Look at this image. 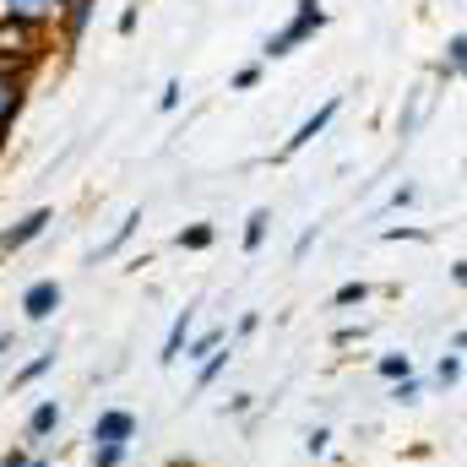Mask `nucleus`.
<instances>
[{"label":"nucleus","mask_w":467,"mask_h":467,"mask_svg":"<svg viewBox=\"0 0 467 467\" xmlns=\"http://www.w3.org/2000/svg\"><path fill=\"white\" fill-rule=\"evenodd\" d=\"M321 27H327V5H321V0H299V5H294V16H288L266 44H261V60H283V55H294V49H299V44H310Z\"/></svg>","instance_id":"f257e3e1"},{"label":"nucleus","mask_w":467,"mask_h":467,"mask_svg":"<svg viewBox=\"0 0 467 467\" xmlns=\"http://www.w3.org/2000/svg\"><path fill=\"white\" fill-rule=\"evenodd\" d=\"M27 109V66H0V141Z\"/></svg>","instance_id":"f03ea898"},{"label":"nucleus","mask_w":467,"mask_h":467,"mask_svg":"<svg viewBox=\"0 0 467 467\" xmlns=\"http://www.w3.org/2000/svg\"><path fill=\"white\" fill-rule=\"evenodd\" d=\"M66 11V0H0V22H22V27H55Z\"/></svg>","instance_id":"7ed1b4c3"},{"label":"nucleus","mask_w":467,"mask_h":467,"mask_svg":"<svg viewBox=\"0 0 467 467\" xmlns=\"http://www.w3.org/2000/svg\"><path fill=\"white\" fill-rule=\"evenodd\" d=\"M49 223H55V213H49V207H33V213H22L16 223H5V229H0V261H5V255H16V250H27L38 234L49 229Z\"/></svg>","instance_id":"20e7f679"},{"label":"nucleus","mask_w":467,"mask_h":467,"mask_svg":"<svg viewBox=\"0 0 467 467\" xmlns=\"http://www.w3.org/2000/svg\"><path fill=\"white\" fill-rule=\"evenodd\" d=\"M38 60V27L0 22V66H33Z\"/></svg>","instance_id":"39448f33"},{"label":"nucleus","mask_w":467,"mask_h":467,"mask_svg":"<svg viewBox=\"0 0 467 467\" xmlns=\"http://www.w3.org/2000/svg\"><path fill=\"white\" fill-rule=\"evenodd\" d=\"M88 441H93V446H130V441H136V413H130V408H104V413L93 419Z\"/></svg>","instance_id":"423d86ee"},{"label":"nucleus","mask_w":467,"mask_h":467,"mask_svg":"<svg viewBox=\"0 0 467 467\" xmlns=\"http://www.w3.org/2000/svg\"><path fill=\"white\" fill-rule=\"evenodd\" d=\"M60 299H66L60 277H38V283H27V288H22V321H49V316L60 310Z\"/></svg>","instance_id":"0eeeda50"},{"label":"nucleus","mask_w":467,"mask_h":467,"mask_svg":"<svg viewBox=\"0 0 467 467\" xmlns=\"http://www.w3.org/2000/svg\"><path fill=\"white\" fill-rule=\"evenodd\" d=\"M337 109H343V99H327V104H321L316 115L305 119V125H299V130H294L288 141H283V152H277V163H283V158H294V152H305V147H310V141H316V136H321V130H327L332 119H337Z\"/></svg>","instance_id":"6e6552de"},{"label":"nucleus","mask_w":467,"mask_h":467,"mask_svg":"<svg viewBox=\"0 0 467 467\" xmlns=\"http://www.w3.org/2000/svg\"><path fill=\"white\" fill-rule=\"evenodd\" d=\"M55 430H60V402H55V397H44V402L27 413V424H22V441H27V446H38V441H49Z\"/></svg>","instance_id":"1a4fd4ad"},{"label":"nucleus","mask_w":467,"mask_h":467,"mask_svg":"<svg viewBox=\"0 0 467 467\" xmlns=\"http://www.w3.org/2000/svg\"><path fill=\"white\" fill-rule=\"evenodd\" d=\"M196 316H202V305H185L180 316H174V327H169V337H163V353H158V364H174L180 348L191 343V332H196Z\"/></svg>","instance_id":"9d476101"},{"label":"nucleus","mask_w":467,"mask_h":467,"mask_svg":"<svg viewBox=\"0 0 467 467\" xmlns=\"http://www.w3.org/2000/svg\"><path fill=\"white\" fill-rule=\"evenodd\" d=\"M93 11H99V0H66V11H60V33H66V44H71V49L82 44V33H88Z\"/></svg>","instance_id":"9b49d317"},{"label":"nucleus","mask_w":467,"mask_h":467,"mask_svg":"<svg viewBox=\"0 0 467 467\" xmlns=\"http://www.w3.org/2000/svg\"><path fill=\"white\" fill-rule=\"evenodd\" d=\"M141 229V207H130V213H125V218H119V229L109 234V239H104V244H99V250H93V255H88V261H93V266H99V261H109V255H119V250H125V244H130V234Z\"/></svg>","instance_id":"f8f14e48"},{"label":"nucleus","mask_w":467,"mask_h":467,"mask_svg":"<svg viewBox=\"0 0 467 467\" xmlns=\"http://www.w3.org/2000/svg\"><path fill=\"white\" fill-rule=\"evenodd\" d=\"M223 343H229V327H207V332H191V343H185V348H180V353L202 364L207 353H218V348H223Z\"/></svg>","instance_id":"ddd939ff"},{"label":"nucleus","mask_w":467,"mask_h":467,"mask_svg":"<svg viewBox=\"0 0 467 467\" xmlns=\"http://www.w3.org/2000/svg\"><path fill=\"white\" fill-rule=\"evenodd\" d=\"M462 60H467V38L451 33V38H446V55H441V66H435V77H441V82H457V77H462Z\"/></svg>","instance_id":"4468645a"},{"label":"nucleus","mask_w":467,"mask_h":467,"mask_svg":"<svg viewBox=\"0 0 467 467\" xmlns=\"http://www.w3.org/2000/svg\"><path fill=\"white\" fill-rule=\"evenodd\" d=\"M49 369H55V348H44L38 358H27V364L11 375V391H27V386H33V380H44Z\"/></svg>","instance_id":"2eb2a0df"},{"label":"nucleus","mask_w":467,"mask_h":467,"mask_svg":"<svg viewBox=\"0 0 467 467\" xmlns=\"http://www.w3.org/2000/svg\"><path fill=\"white\" fill-rule=\"evenodd\" d=\"M266 229H272V213H266V207H255V213L244 218V239H239V244H244V255H255V250L266 244Z\"/></svg>","instance_id":"dca6fc26"},{"label":"nucleus","mask_w":467,"mask_h":467,"mask_svg":"<svg viewBox=\"0 0 467 467\" xmlns=\"http://www.w3.org/2000/svg\"><path fill=\"white\" fill-rule=\"evenodd\" d=\"M229 343H223V348L218 353H207V358H202V369H196V391H207V386H213V380H218V375H223V369H229Z\"/></svg>","instance_id":"f3484780"},{"label":"nucleus","mask_w":467,"mask_h":467,"mask_svg":"<svg viewBox=\"0 0 467 467\" xmlns=\"http://www.w3.org/2000/svg\"><path fill=\"white\" fill-rule=\"evenodd\" d=\"M375 375H380V380H408V375H413V358H408V353H380V358H375Z\"/></svg>","instance_id":"a211bd4d"},{"label":"nucleus","mask_w":467,"mask_h":467,"mask_svg":"<svg viewBox=\"0 0 467 467\" xmlns=\"http://www.w3.org/2000/svg\"><path fill=\"white\" fill-rule=\"evenodd\" d=\"M213 239H218L213 223H191V229L174 234V244H180V250H213Z\"/></svg>","instance_id":"6ab92c4d"},{"label":"nucleus","mask_w":467,"mask_h":467,"mask_svg":"<svg viewBox=\"0 0 467 467\" xmlns=\"http://www.w3.org/2000/svg\"><path fill=\"white\" fill-rule=\"evenodd\" d=\"M369 294H375V288H369V283H364V277H358V283H343V288H337V294H332V305H337V310H348V305H364V299H369Z\"/></svg>","instance_id":"aec40b11"},{"label":"nucleus","mask_w":467,"mask_h":467,"mask_svg":"<svg viewBox=\"0 0 467 467\" xmlns=\"http://www.w3.org/2000/svg\"><path fill=\"white\" fill-rule=\"evenodd\" d=\"M435 380H441V386H457V380H462V353H446V358L435 364Z\"/></svg>","instance_id":"412c9836"},{"label":"nucleus","mask_w":467,"mask_h":467,"mask_svg":"<svg viewBox=\"0 0 467 467\" xmlns=\"http://www.w3.org/2000/svg\"><path fill=\"white\" fill-rule=\"evenodd\" d=\"M419 391H424V386H419L413 375H408V380H391V397H397L402 408H413V402H419Z\"/></svg>","instance_id":"4be33fe9"},{"label":"nucleus","mask_w":467,"mask_h":467,"mask_svg":"<svg viewBox=\"0 0 467 467\" xmlns=\"http://www.w3.org/2000/svg\"><path fill=\"white\" fill-rule=\"evenodd\" d=\"M305 451H310V457H327V451H332V430H321V424H316V430L305 435Z\"/></svg>","instance_id":"5701e85b"},{"label":"nucleus","mask_w":467,"mask_h":467,"mask_svg":"<svg viewBox=\"0 0 467 467\" xmlns=\"http://www.w3.org/2000/svg\"><path fill=\"white\" fill-rule=\"evenodd\" d=\"M180 99H185V82H169V88L158 93V109H163V115H174V109H180Z\"/></svg>","instance_id":"b1692460"},{"label":"nucleus","mask_w":467,"mask_h":467,"mask_svg":"<svg viewBox=\"0 0 467 467\" xmlns=\"http://www.w3.org/2000/svg\"><path fill=\"white\" fill-rule=\"evenodd\" d=\"M255 82H261V66H239V71H234V93H250V88H255Z\"/></svg>","instance_id":"393cba45"},{"label":"nucleus","mask_w":467,"mask_h":467,"mask_svg":"<svg viewBox=\"0 0 467 467\" xmlns=\"http://www.w3.org/2000/svg\"><path fill=\"white\" fill-rule=\"evenodd\" d=\"M125 462V446H93V467H119Z\"/></svg>","instance_id":"a878e982"},{"label":"nucleus","mask_w":467,"mask_h":467,"mask_svg":"<svg viewBox=\"0 0 467 467\" xmlns=\"http://www.w3.org/2000/svg\"><path fill=\"white\" fill-rule=\"evenodd\" d=\"M136 22H141V5H125V11L115 16V33H119V38H130V33H136Z\"/></svg>","instance_id":"bb28decb"},{"label":"nucleus","mask_w":467,"mask_h":467,"mask_svg":"<svg viewBox=\"0 0 467 467\" xmlns=\"http://www.w3.org/2000/svg\"><path fill=\"white\" fill-rule=\"evenodd\" d=\"M316 239H321V229H316V223H310V229L299 234V239H294V261H305V255H310V244H316Z\"/></svg>","instance_id":"cd10ccee"},{"label":"nucleus","mask_w":467,"mask_h":467,"mask_svg":"<svg viewBox=\"0 0 467 467\" xmlns=\"http://www.w3.org/2000/svg\"><path fill=\"white\" fill-rule=\"evenodd\" d=\"M413 202H419V185H397V191H391V207H397V213L413 207Z\"/></svg>","instance_id":"c85d7f7f"},{"label":"nucleus","mask_w":467,"mask_h":467,"mask_svg":"<svg viewBox=\"0 0 467 467\" xmlns=\"http://www.w3.org/2000/svg\"><path fill=\"white\" fill-rule=\"evenodd\" d=\"M358 337H364V327H337V332H332L337 348H348V343H358Z\"/></svg>","instance_id":"c756f323"},{"label":"nucleus","mask_w":467,"mask_h":467,"mask_svg":"<svg viewBox=\"0 0 467 467\" xmlns=\"http://www.w3.org/2000/svg\"><path fill=\"white\" fill-rule=\"evenodd\" d=\"M27 457H33V451H27V446H11V451H5V457H0V467H27Z\"/></svg>","instance_id":"7c9ffc66"},{"label":"nucleus","mask_w":467,"mask_h":467,"mask_svg":"<svg viewBox=\"0 0 467 467\" xmlns=\"http://www.w3.org/2000/svg\"><path fill=\"white\" fill-rule=\"evenodd\" d=\"M255 327H261V316H255V310H244V316H239V327H234V337H250Z\"/></svg>","instance_id":"2f4dec72"},{"label":"nucleus","mask_w":467,"mask_h":467,"mask_svg":"<svg viewBox=\"0 0 467 467\" xmlns=\"http://www.w3.org/2000/svg\"><path fill=\"white\" fill-rule=\"evenodd\" d=\"M250 408H255V397H250V391H239V397H229V413H250Z\"/></svg>","instance_id":"473e14b6"},{"label":"nucleus","mask_w":467,"mask_h":467,"mask_svg":"<svg viewBox=\"0 0 467 467\" xmlns=\"http://www.w3.org/2000/svg\"><path fill=\"white\" fill-rule=\"evenodd\" d=\"M11 343H16V332H0V353L11 348Z\"/></svg>","instance_id":"72a5a7b5"},{"label":"nucleus","mask_w":467,"mask_h":467,"mask_svg":"<svg viewBox=\"0 0 467 467\" xmlns=\"http://www.w3.org/2000/svg\"><path fill=\"white\" fill-rule=\"evenodd\" d=\"M27 467H49V462H44V457H27Z\"/></svg>","instance_id":"f704fd0d"}]
</instances>
